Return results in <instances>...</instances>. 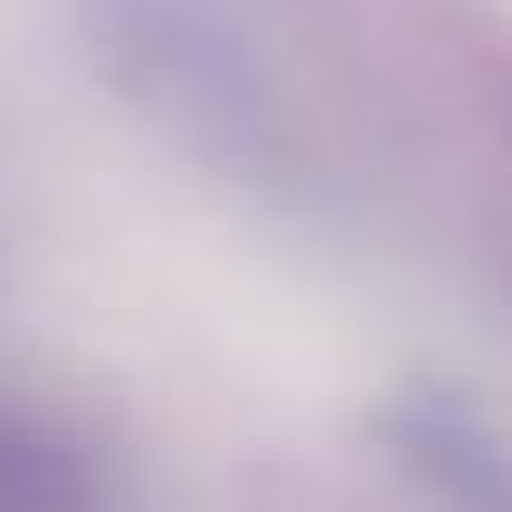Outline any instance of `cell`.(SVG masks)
<instances>
[{"instance_id": "obj_1", "label": "cell", "mask_w": 512, "mask_h": 512, "mask_svg": "<svg viewBox=\"0 0 512 512\" xmlns=\"http://www.w3.org/2000/svg\"><path fill=\"white\" fill-rule=\"evenodd\" d=\"M0 512H94V487L60 436L0 419Z\"/></svg>"}]
</instances>
